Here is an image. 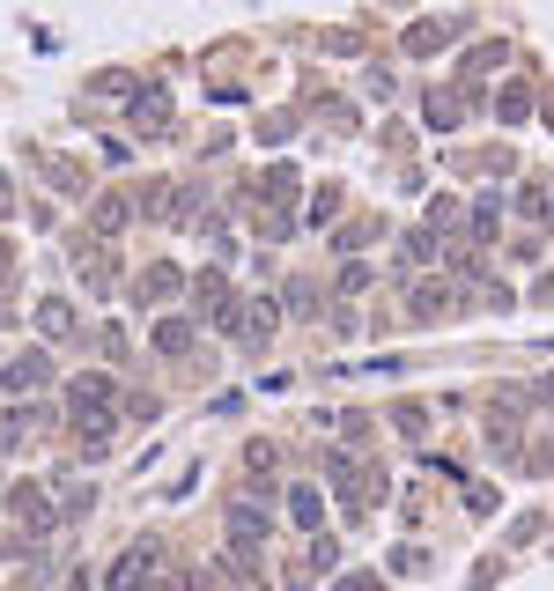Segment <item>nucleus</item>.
Listing matches in <instances>:
<instances>
[{"mask_svg":"<svg viewBox=\"0 0 554 591\" xmlns=\"http://www.w3.org/2000/svg\"><path fill=\"white\" fill-rule=\"evenodd\" d=\"M89 407V422H104V407H111V385L104 377H74V414Z\"/></svg>","mask_w":554,"mask_h":591,"instance_id":"obj_1","label":"nucleus"},{"mask_svg":"<svg viewBox=\"0 0 554 591\" xmlns=\"http://www.w3.org/2000/svg\"><path fill=\"white\" fill-rule=\"evenodd\" d=\"M185 340H193V326H178V318H170V326L156 333V348H163V355H178V348H185Z\"/></svg>","mask_w":554,"mask_h":591,"instance_id":"obj_2","label":"nucleus"},{"mask_svg":"<svg viewBox=\"0 0 554 591\" xmlns=\"http://www.w3.org/2000/svg\"><path fill=\"white\" fill-rule=\"evenodd\" d=\"M8 385H45V362H37V355H30V362H15Z\"/></svg>","mask_w":554,"mask_h":591,"instance_id":"obj_3","label":"nucleus"}]
</instances>
